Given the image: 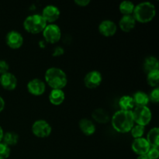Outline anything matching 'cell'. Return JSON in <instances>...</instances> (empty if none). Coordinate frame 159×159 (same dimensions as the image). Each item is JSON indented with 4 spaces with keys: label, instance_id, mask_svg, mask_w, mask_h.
Listing matches in <instances>:
<instances>
[{
    "label": "cell",
    "instance_id": "52a82bcc",
    "mask_svg": "<svg viewBox=\"0 0 159 159\" xmlns=\"http://www.w3.org/2000/svg\"><path fill=\"white\" fill-rule=\"evenodd\" d=\"M42 33L45 40L48 43H57L61 37V30L60 27L54 23H50L47 25Z\"/></svg>",
    "mask_w": 159,
    "mask_h": 159
},
{
    "label": "cell",
    "instance_id": "e0dca14e",
    "mask_svg": "<svg viewBox=\"0 0 159 159\" xmlns=\"http://www.w3.org/2000/svg\"><path fill=\"white\" fill-rule=\"evenodd\" d=\"M92 117L99 124H107L110 120L108 111L102 108H97L93 110Z\"/></svg>",
    "mask_w": 159,
    "mask_h": 159
},
{
    "label": "cell",
    "instance_id": "7a4b0ae2",
    "mask_svg": "<svg viewBox=\"0 0 159 159\" xmlns=\"http://www.w3.org/2000/svg\"><path fill=\"white\" fill-rule=\"evenodd\" d=\"M45 81L52 89H62L68 83V77L65 71L57 67H51L46 71Z\"/></svg>",
    "mask_w": 159,
    "mask_h": 159
},
{
    "label": "cell",
    "instance_id": "f546056e",
    "mask_svg": "<svg viewBox=\"0 0 159 159\" xmlns=\"http://www.w3.org/2000/svg\"><path fill=\"white\" fill-rule=\"evenodd\" d=\"M9 65L5 60H0V75H2L9 71Z\"/></svg>",
    "mask_w": 159,
    "mask_h": 159
},
{
    "label": "cell",
    "instance_id": "d6986e66",
    "mask_svg": "<svg viewBox=\"0 0 159 159\" xmlns=\"http://www.w3.org/2000/svg\"><path fill=\"white\" fill-rule=\"evenodd\" d=\"M143 68H144V71L147 73L159 70V63L158 58L154 57V56L147 57L144 59V63H143Z\"/></svg>",
    "mask_w": 159,
    "mask_h": 159
},
{
    "label": "cell",
    "instance_id": "4dcf8cb0",
    "mask_svg": "<svg viewBox=\"0 0 159 159\" xmlns=\"http://www.w3.org/2000/svg\"><path fill=\"white\" fill-rule=\"evenodd\" d=\"M64 53H65L64 48L61 46H57L54 48L52 54L54 57H59V56H61L62 54H64Z\"/></svg>",
    "mask_w": 159,
    "mask_h": 159
},
{
    "label": "cell",
    "instance_id": "836d02e7",
    "mask_svg": "<svg viewBox=\"0 0 159 159\" xmlns=\"http://www.w3.org/2000/svg\"><path fill=\"white\" fill-rule=\"evenodd\" d=\"M3 135H4V131H3L2 127L0 126V142H2V141Z\"/></svg>",
    "mask_w": 159,
    "mask_h": 159
},
{
    "label": "cell",
    "instance_id": "3957f363",
    "mask_svg": "<svg viewBox=\"0 0 159 159\" xmlns=\"http://www.w3.org/2000/svg\"><path fill=\"white\" fill-rule=\"evenodd\" d=\"M156 9L153 3L151 2H142L134 6L132 13L134 20L140 23H148L152 21L155 16Z\"/></svg>",
    "mask_w": 159,
    "mask_h": 159
},
{
    "label": "cell",
    "instance_id": "6da1fadb",
    "mask_svg": "<svg viewBox=\"0 0 159 159\" xmlns=\"http://www.w3.org/2000/svg\"><path fill=\"white\" fill-rule=\"evenodd\" d=\"M111 124L114 130L119 133L130 132L134 125L132 110L127 111L120 110L116 111L111 117Z\"/></svg>",
    "mask_w": 159,
    "mask_h": 159
},
{
    "label": "cell",
    "instance_id": "ba28073f",
    "mask_svg": "<svg viewBox=\"0 0 159 159\" xmlns=\"http://www.w3.org/2000/svg\"><path fill=\"white\" fill-rule=\"evenodd\" d=\"M102 74L96 70L89 71L84 78V84L88 89L97 88L102 83Z\"/></svg>",
    "mask_w": 159,
    "mask_h": 159
},
{
    "label": "cell",
    "instance_id": "f1b7e54d",
    "mask_svg": "<svg viewBox=\"0 0 159 159\" xmlns=\"http://www.w3.org/2000/svg\"><path fill=\"white\" fill-rule=\"evenodd\" d=\"M146 155H147L148 159H158V156H159L158 148L151 147V148L149 149L148 152Z\"/></svg>",
    "mask_w": 159,
    "mask_h": 159
},
{
    "label": "cell",
    "instance_id": "d4e9b609",
    "mask_svg": "<svg viewBox=\"0 0 159 159\" xmlns=\"http://www.w3.org/2000/svg\"><path fill=\"white\" fill-rule=\"evenodd\" d=\"M147 82L151 86L158 87L159 83V70L147 73Z\"/></svg>",
    "mask_w": 159,
    "mask_h": 159
},
{
    "label": "cell",
    "instance_id": "7402d4cb",
    "mask_svg": "<svg viewBox=\"0 0 159 159\" xmlns=\"http://www.w3.org/2000/svg\"><path fill=\"white\" fill-rule=\"evenodd\" d=\"M119 106L120 110L131 111L135 107L134 102L131 96H123L119 100Z\"/></svg>",
    "mask_w": 159,
    "mask_h": 159
},
{
    "label": "cell",
    "instance_id": "8fae6325",
    "mask_svg": "<svg viewBox=\"0 0 159 159\" xmlns=\"http://www.w3.org/2000/svg\"><path fill=\"white\" fill-rule=\"evenodd\" d=\"M27 89L29 93L34 96H40L46 90V85L43 80L35 78L29 81L27 83Z\"/></svg>",
    "mask_w": 159,
    "mask_h": 159
},
{
    "label": "cell",
    "instance_id": "5b68a950",
    "mask_svg": "<svg viewBox=\"0 0 159 159\" xmlns=\"http://www.w3.org/2000/svg\"><path fill=\"white\" fill-rule=\"evenodd\" d=\"M132 113L134 123L139 125L145 127L152 120V111L147 106L135 107L132 110Z\"/></svg>",
    "mask_w": 159,
    "mask_h": 159
},
{
    "label": "cell",
    "instance_id": "e575fe53",
    "mask_svg": "<svg viewBox=\"0 0 159 159\" xmlns=\"http://www.w3.org/2000/svg\"><path fill=\"white\" fill-rule=\"evenodd\" d=\"M137 159H148V156L146 155H138V157L137 158Z\"/></svg>",
    "mask_w": 159,
    "mask_h": 159
},
{
    "label": "cell",
    "instance_id": "2e32d148",
    "mask_svg": "<svg viewBox=\"0 0 159 159\" xmlns=\"http://www.w3.org/2000/svg\"><path fill=\"white\" fill-rule=\"evenodd\" d=\"M136 20L132 15H124L119 21V26L124 32H130L134 28Z\"/></svg>",
    "mask_w": 159,
    "mask_h": 159
},
{
    "label": "cell",
    "instance_id": "ffe728a7",
    "mask_svg": "<svg viewBox=\"0 0 159 159\" xmlns=\"http://www.w3.org/2000/svg\"><path fill=\"white\" fill-rule=\"evenodd\" d=\"M133 99L135 107H144L147 106L149 102L148 95L143 91H138L133 95Z\"/></svg>",
    "mask_w": 159,
    "mask_h": 159
},
{
    "label": "cell",
    "instance_id": "1f68e13d",
    "mask_svg": "<svg viewBox=\"0 0 159 159\" xmlns=\"http://www.w3.org/2000/svg\"><path fill=\"white\" fill-rule=\"evenodd\" d=\"M75 3L79 6H86L90 3V0H75Z\"/></svg>",
    "mask_w": 159,
    "mask_h": 159
},
{
    "label": "cell",
    "instance_id": "83f0119b",
    "mask_svg": "<svg viewBox=\"0 0 159 159\" xmlns=\"http://www.w3.org/2000/svg\"><path fill=\"white\" fill-rule=\"evenodd\" d=\"M149 100L153 102H159V89L158 87H155L151 91L150 94L148 95Z\"/></svg>",
    "mask_w": 159,
    "mask_h": 159
},
{
    "label": "cell",
    "instance_id": "5bb4252c",
    "mask_svg": "<svg viewBox=\"0 0 159 159\" xmlns=\"http://www.w3.org/2000/svg\"><path fill=\"white\" fill-rule=\"evenodd\" d=\"M0 84L5 89L13 90L17 85V79L12 73L8 71L0 75Z\"/></svg>",
    "mask_w": 159,
    "mask_h": 159
},
{
    "label": "cell",
    "instance_id": "484cf974",
    "mask_svg": "<svg viewBox=\"0 0 159 159\" xmlns=\"http://www.w3.org/2000/svg\"><path fill=\"white\" fill-rule=\"evenodd\" d=\"M144 130H145V127L139 125V124H136V125L133 126V127L130 130V133H131L132 137L134 139H136V138H142L144 134Z\"/></svg>",
    "mask_w": 159,
    "mask_h": 159
},
{
    "label": "cell",
    "instance_id": "44dd1931",
    "mask_svg": "<svg viewBox=\"0 0 159 159\" xmlns=\"http://www.w3.org/2000/svg\"><path fill=\"white\" fill-rule=\"evenodd\" d=\"M147 141L151 147H159V128L155 127L151 129L147 134Z\"/></svg>",
    "mask_w": 159,
    "mask_h": 159
},
{
    "label": "cell",
    "instance_id": "7c38bea8",
    "mask_svg": "<svg viewBox=\"0 0 159 159\" xmlns=\"http://www.w3.org/2000/svg\"><path fill=\"white\" fill-rule=\"evenodd\" d=\"M131 148L134 153L138 155H147L151 146L148 142L147 139L144 138H136L133 141L131 144Z\"/></svg>",
    "mask_w": 159,
    "mask_h": 159
},
{
    "label": "cell",
    "instance_id": "d6a6232c",
    "mask_svg": "<svg viewBox=\"0 0 159 159\" xmlns=\"http://www.w3.org/2000/svg\"><path fill=\"white\" fill-rule=\"evenodd\" d=\"M5 100L3 99V98L0 96V113L4 110L5 108Z\"/></svg>",
    "mask_w": 159,
    "mask_h": 159
},
{
    "label": "cell",
    "instance_id": "4fadbf2b",
    "mask_svg": "<svg viewBox=\"0 0 159 159\" xmlns=\"http://www.w3.org/2000/svg\"><path fill=\"white\" fill-rule=\"evenodd\" d=\"M116 30H117V26L113 20H104L99 25V33L105 37L113 36L116 34Z\"/></svg>",
    "mask_w": 159,
    "mask_h": 159
},
{
    "label": "cell",
    "instance_id": "277c9868",
    "mask_svg": "<svg viewBox=\"0 0 159 159\" xmlns=\"http://www.w3.org/2000/svg\"><path fill=\"white\" fill-rule=\"evenodd\" d=\"M48 25L41 14H32L26 17L23 21V27L30 34H39L43 32Z\"/></svg>",
    "mask_w": 159,
    "mask_h": 159
},
{
    "label": "cell",
    "instance_id": "9c48e42d",
    "mask_svg": "<svg viewBox=\"0 0 159 159\" xmlns=\"http://www.w3.org/2000/svg\"><path fill=\"white\" fill-rule=\"evenodd\" d=\"M6 44L12 49L20 48L23 43V37L20 32L16 30H11L6 36Z\"/></svg>",
    "mask_w": 159,
    "mask_h": 159
},
{
    "label": "cell",
    "instance_id": "8992f818",
    "mask_svg": "<svg viewBox=\"0 0 159 159\" xmlns=\"http://www.w3.org/2000/svg\"><path fill=\"white\" fill-rule=\"evenodd\" d=\"M32 132L36 137L40 138H48L51 135L52 127L45 120H37L33 124Z\"/></svg>",
    "mask_w": 159,
    "mask_h": 159
},
{
    "label": "cell",
    "instance_id": "cb8c5ba5",
    "mask_svg": "<svg viewBox=\"0 0 159 159\" xmlns=\"http://www.w3.org/2000/svg\"><path fill=\"white\" fill-rule=\"evenodd\" d=\"M135 5L134 4L133 2L130 0H124L120 3L119 9L120 12L123 15H132L134 9Z\"/></svg>",
    "mask_w": 159,
    "mask_h": 159
},
{
    "label": "cell",
    "instance_id": "ac0fdd59",
    "mask_svg": "<svg viewBox=\"0 0 159 159\" xmlns=\"http://www.w3.org/2000/svg\"><path fill=\"white\" fill-rule=\"evenodd\" d=\"M65 94L62 89H52L49 94V100L53 105L59 106L65 101Z\"/></svg>",
    "mask_w": 159,
    "mask_h": 159
},
{
    "label": "cell",
    "instance_id": "9a60e30c",
    "mask_svg": "<svg viewBox=\"0 0 159 159\" xmlns=\"http://www.w3.org/2000/svg\"><path fill=\"white\" fill-rule=\"evenodd\" d=\"M79 127L81 131L87 136L93 135L96 132V125L89 118H82L79 122Z\"/></svg>",
    "mask_w": 159,
    "mask_h": 159
},
{
    "label": "cell",
    "instance_id": "30bf717a",
    "mask_svg": "<svg viewBox=\"0 0 159 159\" xmlns=\"http://www.w3.org/2000/svg\"><path fill=\"white\" fill-rule=\"evenodd\" d=\"M61 15L60 9L54 5H48L42 10L41 16L48 23H54L59 18Z\"/></svg>",
    "mask_w": 159,
    "mask_h": 159
},
{
    "label": "cell",
    "instance_id": "603a6c76",
    "mask_svg": "<svg viewBox=\"0 0 159 159\" xmlns=\"http://www.w3.org/2000/svg\"><path fill=\"white\" fill-rule=\"evenodd\" d=\"M19 141V135L18 134L15 133L12 131H8L4 133L3 135L2 141V142L4 143L7 146L10 147V146L16 145Z\"/></svg>",
    "mask_w": 159,
    "mask_h": 159
},
{
    "label": "cell",
    "instance_id": "4316f807",
    "mask_svg": "<svg viewBox=\"0 0 159 159\" xmlns=\"http://www.w3.org/2000/svg\"><path fill=\"white\" fill-rule=\"evenodd\" d=\"M10 148L9 146L0 142V159H7L10 155Z\"/></svg>",
    "mask_w": 159,
    "mask_h": 159
}]
</instances>
